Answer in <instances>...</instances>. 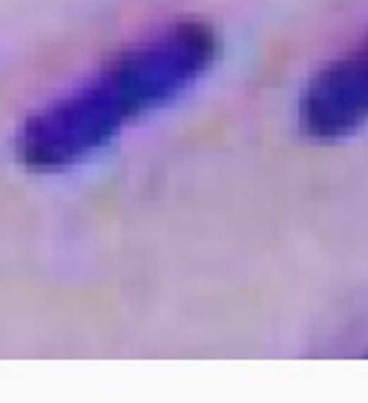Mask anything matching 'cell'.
<instances>
[{"label":"cell","mask_w":368,"mask_h":403,"mask_svg":"<svg viewBox=\"0 0 368 403\" xmlns=\"http://www.w3.org/2000/svg\"><path fill=\"white\" fill-rule=\"evenodd\" d=\"M222 41L207 20H176L118 49L90 78L52 98L20 124L15 156L23 167L55 173L109 148L130 124L196 87Z\"/></svg>","instance_id":"6da1fadb"},{"label":"cell","mask_w":368,"mask_h":403,"mask_svg":"<svg viewBox=\"0 0 368 403\" xmlns=\"http://www.w3.org/2000/svg\"><path fill=\"white\" fill-rule=\"evenodd\" d=\"M302 116L317 136H340L368 119V44L328 66L311 84Z\"/></svg>","instance_id":"7a4b0ae2"}]
</instances>
